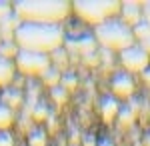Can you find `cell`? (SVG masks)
I'll list each match as a JSON object with an SVG mask.
<instances>
[{"mask_svg": "<svg viewBox=\"0 0 150 146\" xmlns=\"http://www.w3.org/2000/svg\"><path fill=\"white\" fill-rule=\"evenodd\" d=\"M46 142H48V136H46V132L40 130V128L32 130L30 136H28V144L30 146H46Z\"/></svg>", "mask_w": 150, "mask_h": 146, "instance_id": "18", "label": "cell"}, {"mask_svg": "<svg viewBox=\"0 0 150 146\" xmlns=\"http://www.w3.org/2000/svg\"><path fill=\"white\" fill-rule=\"evenodd\" d=\"M14 40L20 50L52 54L54 50L62 48L64 44V30L60 24H36L22 22L14 32Z\"/></svg>", "mask_w": 150, "mask_h": 146, "instance_id": "1", "label": "cell"}, {"mask_svg": "<svg viewBox=\"0 0 150 146\" xmlns=\"http://www.w3.org/2000/svg\"><path fill=\"white\" fill-rule=\"evenodd\" d=\"M76 84H78V78L74 76V74H64L62 78H60V86L66 90H72L76 88Z\"/></svg>", "mask_w": 150, "mask_h": 146, "instance_id": "22", "label": "cell"}, {"mask_svg": "<svg viewBox=\"0 0 150 146\" xmlns=\"http://www.w3.org/2000/svg\"><path fill=\"white\" fill-rule=\"evenodd\" d=\"M72 10L66 0H18L14 4V14L22 22L36 24H58Z\"/></svg>", "mask_w": 150, "mask_h": 146, "instance_id": "2", "label": "cell"}, {"mask_svg": "<svg viewBox=\"0 0 150 146\" xmlns=\"http://www.w3.org/2000/svg\"><path fill=\"white\" fill-rule=\"evenodd\" d=\"M142 16H144L146 22H150V2H144L142 4Z\"/></svg>", "mask_w": 150, "mask_h": 146, "instance_id": "27", "label": "cell"}, {"mask_svg": "<svg viewBox=\"0 0 150 146\" xmlns=\"http://www.w3.org/2000/svg\"><path fill=\"white\" fill-rule=\"evenodd\" d=\"M48 114H50V110H48V106L44 104V102H38V104H34V106H32V110H30V116L34 118L36 122L46 120Z\"/></svg>", "mask_w": 150, "mask_h": 146, "instance_id": "17", "label": "cell"}, {"mask_svg": "<svg viewBox=\"0 0 150 146\" xmlns=\"http://www.w3.org/2000/svg\"><path fill=\"white\" fill-rule=\"evenodd\" d=\"M142 74H144V80H146V82H148V84H150V70H144Z\"/></svg>", "mask_w": 150, "mask_h": 146, "instance_id": "31", "label": "cell"}, {"mask_svg": "<svg viewBox=\"0 0 150 146\" xmlns=\"http://www.w3.org/2000/svg\"><path fill=\"white\" fill-rule=\"evenodd\" d=\"M132 32H134V38H138L140 42L148 40V38H150V22H146V20L138 22L134 28H132Z\"/></svg>", "mask_w": 150, "mask_h": 146, "instance_id": "16", "label": "cell"}, {"mask_svg": "<svg viewBox=\"0 0 150 146\" xmlns=\"http://www.w3.org/2000/svg\"><path fill=\"white\" fill-rule=\"evenodd\" d=\"M52 58L56 60L60 66H64V64L68 62V56H66V48H58V50H54V52H52Z\"/></svg>", "mask_w": 150, "mask_h": 146, "instance_id": "23", "label": "cell"}, {"mask_svg": "<svg viewBox=\"0 0 150 146\" xmlns=\"http://www.w3.org/2000/svg\"><path fill=\"white\" fill-rule=\"evenodd\" d=\"M4 104L8 106V108H16V106H20L22 104V94L18 92V90H8L6 94H4Z\"/></svg>", "mask_w": 150, "mask_h": 146, "instance_id": "20", "label": "cell"}, {"mask_svg": "<svg viewBox=\"0 0 150 146\" xmlns=\"http://www.w3.org/2000/svg\"><path fill=\"white\" fill-rule=\"evenodd\" d=\"M60 72H58L56 68H50V70H46L44 74H42V82L46 84V86H50V88H54V86H58L60 84Z\"/></svg>", "mask_w": 150, "mask_h": 146, "instance_id": "19", "label": "cell"}, {"mask_svg": "<svg viewBox=\"0 0 150 146\" xmlns=\"http://www.w3.org/2000/svg\"><path fill=\"white\" fill-rule=\"evenodd\" d=\"M14 122V112L6 104H0V132H4L6 128H10Z\"/></svg>", "mask_w": 150, "mask_h": 146, "instance_id": "13", "label": "cell"}, {"mask_svg": "<svg viewBox=\"0 0 150 146\" xmlns=\"http://www.w3.org/2000/svg\"><path fill=\"white\" fill-rule=\"evenodd\" d=\"M120 62L128 72H144L150 66V56L140 48V44H134L120 52Z\"/></svg>", "mask_w": 150, "mask_h": 146, "instance_id": "6", "label": "cell"}, {"mask_svg": "<svg viewBox=\"0 0 150 146\" xmlns=\"http://www.w3.org/2000/svg\"><path fill=\"white\" fill-rule=\"evenodd\" d=\"M20 24H22V22H20V18H18L16 14H10V16H6L4 20H0V30L10 38V32H16Z\"/></svg>", "mask_w": 150, "mask_h": 146, "instance_id": "12", "label": "cell"}, {"mask_svg": "<svg viewBox=\"0 0 150 146\" xmlns=\"http://www.w3.org/2000/svg\"><path fill=\"white\" fill-rule=\"evenodd\" d=\"M142 144H144V146H150V130L144 134V138H142Z\"/></svg>", "mask_w": 150, "mask_h": 146, "instance_id": "29", "label": "cell"}, {"mask_svg": "<svg viewBox=\"0 0 150 146\" xmlns=\"http://www.w3.org/2000/svg\"><path fill=\"white\" fill-rule=\"evenodd\" d=\"M64 44L68 46V50H74L82 56H86V54H92L96 50V38L90 34H78L74 38H66Z\"/></svg>", "mask_w": 150, "mask_h": 146, "instance_id": "7", "label": "cell"}, {"mask_svg": "<svg viewBox=\"0 0 150 146\" xmlns=\"http://www.w3.org/2000/svg\"><path fill=\"white\" fill-rule=\"evenodd\" d=\"M52 58L50 54H40V52H28V50H20L16 56V68L28 74V76H42L46 70H50Z\"/></svg>", "mask_w": 150, "mask_h": 146, "instance_id": "5", "label": "cell"}, {"mask_svg": "<svg viewBox=\"0 0 150 146\" xmlns=\"http://www.w3.org/2000/svg\"><path fill=\"white\" fill-rule=\"evenodd\" d=\"M98 146H114V144H112L110 138H104V140H100V144H98Z\"/></svg>", "mask_w": 150, "mask_h": 146, "instance_id": "30", "label": "cell"}, {"mask_svg": "<svg viewBox=\"0 0 150 146\" xmlns=\"http://www.w3.org/2000/svg\"><path fill=\"white\" fill-rule=\"evenodd\" d=\"M14 68H16V64H12V60L0 56V86H6L8 82H12Z\"/></svg>", "mask_w": 150, "mask_h": 146, "instance_id": "11", "label": "cell"}, {"mask_svg": "<svg viewBox=\"0 0 150 146\" xmlns=\"http://www.w3.org/2000/svg\"><path fill=\"white\" fill-rule=\"evenodd\" d=\"M120 14H122V22L126 26H130V28H134L138 22H142V4L128 0V2L122 4Z\"/></svg>", "mask_w": 150, "mask_h": 146, "instance_id": "9", "label": "cell"}, {"mask_svg": "<svg viewBox=\"0 0 150 146\" xmlns=\"http://www.w3.org/2000/svg\"><path fill=\"white\" fill-rule=\"evenodd\" d=\"M0 146H14V138L8 130H4V132H0Z\"/></svg>", "mask_w": 150, "mask_h": 146, "instance_id": "25", "label": "cell"}, {"mask_svg": "<svg viewBox=\"0 0 150 146\" xmlns=\"http://www.w3.org/2000/svg\"><path fill=\"white\" fill-rule=\"evenodd\" d=\"M18 52H20V48L16 42H12V40H4V42H0V56L2 58H8L10 56H18Z\"/></svg>", "mask_w": 150, "mask_h": 146, "instance_id": "15", "label": "cell"}, {"mask_svg": "<svg viewBox=\"0 0 150 146\" xmlns=\"http://www.w3.org/2000/svg\"><path fill=\"white\" fill-rule=\"evenodd\" d=\"M94 38L98 44L110 50H126L130 46H134V32L132 28L126 26L122 20H106L100 26H96L94 30Z\"/></svg>", "mask_w": 150, "mask_h": 146, "instance_id": "3", "label": "cell"}, {"mask_svg": "<svg viewBox=\"0 0 150 146\" xmlns=\"http://www.w3.org/2000/svg\"><path fill=\"white\" fill-rule=\"evenodd\" d=\"M12 10H14V6H12L10 2H4V0H0V20H4L6 16H10Z\"/></svg>", "mask_w": 150, "mask_h": 146, "instance_id": "24", "label": "cell"}, {"mask_svg": "<svg viewBox=\"0 0 150 146\" xmlns=\"http://www.w3.org/2000/svg\"><path fill=\"white\" fill-rule=\"evenodd\" d=\"M112 92L120 98H130L134 94V80L128 72H118L112 78Z\"/></svg>", "mask_w": 150, "mask_h": 146, "instance_id": "8", "label": "cell"}, {"mask_svg": "<svg viewBox=\"0 0 150 146\" xmlns=\"http://www.w3.org/2000/svg\"><path fill=\"white\" fill-rule=\"evenodd\" d=\"M72 8L82 20L100 26L102 22L110 20V16L118 14L122 4L116 0H76Z\"/></svg>", "mask_w": 150, "mask_h": 146, "instance_id": "4", "label": "cell"}, {"mask_svg": "<svg viewBox=\"0 0 150 146\" xmlns=\"http://www.w3.org/2000/svg\"><path fill=\"white\" fill-rule=\"evenodd\" d=\"M140 48L150 56V38H148V40H144V42H140Z\"/></svg>", "mask_w": 150, "mask_h": 146, "instance_id": "28", "label": "cell"}, {"mask_svg": "<svg viewBox=\"0 0 150 146\" xmlns=\"http://www.w3.org/2000/svg\"><path fill=\"white\" fill-rule=\"evenodd\" d=\"M50 94H52V98H54V102H56V104H66V100H68V90L62 88L60 84L50 90Z\"/></svg>", "mask_w": 150, "mask_h": 146, "instance_id": "21", "label": "cell"}, {"mask_svg": "<svg viewBox=\"0 0 150 146\" xmlns=\"http://www.w3.org/2000/svg\"><path fill=\"white\" fill-rule=\"evenodd\" d=\"M134 118H136V108H134V106H124V108H120V112H118V122L122 124V126H132V124H134Z\"/></svg>", "mask_w": 150, "mask_h": 146, "instance_id": "14", "label": "cell"}, {"mask_svg": "<svg viewBox=\"0 0 150 146\" xmlns=\"http://www.w3.org/2000/svg\"><path fill=\"white\" fill-rule=\"evenodd\" d=\"M84 62H86V64H88V66H96V64H98V54H86V56H84Z\"/></svg>", "mask_w": 150, "mask_h": 146, "instance_id": "26", "label": "cell"}, {"mask_svg": "<svg viewBox=\"0 0 150 146\" xmlns=\"http://www.w3.org/2000/svg\"><path fill=\"white\" fill-rule=\"evenodd\" d=\"M100 112H102V118L106 122H110V120H114L118 112H120V104L116 100L114 96H104L102 102H100Z\"/></svg>", "mask_w": 150, "mask_h": 146, "instance_id": "10", "label": "cell"}]
</instances>
